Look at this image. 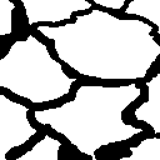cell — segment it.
Here are the masks:
<instances>
[{"label": "cell", "mask_w": 160, "mask_h": 160, "mask_svg": "<svg viewBox=\"0 0 160 160\" xmlns=\"http://www.w3.org/2000/svg\"><path fill=\"white\" fill-rule=\"evenodd\" d=\"M142 94L139 84L121 86L81 85L71 101L58 108L35 110L34 118L64 135L80 152L96 160V150L144 132L122 120L124 110Z\"/></svg>", "instance_id": "1"}, {"label": "cell", "mask_w": 160, "mask_h": 160, "mask_svg": "<svg viewBox=\"0 0 160 160\" xmlns=\"http://www.w3.org/2000/svg\"><path fill=\"white\" fill-rule=\"evenodd\" d=\"M75 80L65 74L48 46L34 35L16 40L0 59V88L35 104L68 95Z\"/></svg>", "instance_id": "2"}, {"label": "cell", "mask_w": 160, "mask_h": 160, "mask_svg": "<svg viewBox=\"0 0 160 160\" xmlns=\"http://www.w3.org/2000/svg\"><path fill=\"white\" fill-rule=\"evenodd\" d=\"M29 25L40 21L59 22L68 20L75 11L89 10L92 4L86 0H20Z\"/></svg>", "instance_id": "3"}, {"label": "cell", "mask_w": 160, "mask_h": 160, "mask_svg": "<svg viewBox=\"0 0 160 160\" xmlns=\"http://www.w3.org/2000/svg\"><path fill=\"white\" fill-rule=\"evenodd\" d=\"M62 142L45 134L31 149L19 155L16 160H58Z\"/></svg>", "instance_id": "4"}, {"label": "cell", "mask_w": 160, "mask_h": 160, "mask_svg": "<svg viewBox=\"0 0 160 160\" xmlns=\"http://www.w3.org/2000/svg\"><path fill=\"white\" fill-rule=\"evenodd\" d=\"M128 15L145 18L158 26L160 35V0H131L124 10Z\"/></svg>", "instance_id": "5"}, {"label": "cell", "mask_w": 160, "mask_h": 160, "mask_svg": "<svg viewBox=\"0 0 160 160\" xmlns=\"http://www.w3.org/2000/svg\"><path fill=\"white\" fill-rule=\"evenodd\" d=\"M129 150L130 155L121 156L120 160H160V138H146Z\"/></svg>", "instance_id": "6"}, {"label": "cell", "mask_w": 160, "mask_h": 160, "mask_svg": "<svg viewBox=\"0 0 160 160\" xmlns=\"http://www.w3.org/2000/svg\"><path fill=\"white\" fill-rule=\"evenodd\" d=\"M16 5L10 0H0V36L12 32V10Z\"/></svg>", "instance_id": "7"}, {"label": "cell", "mask_w": 160, "mask_h": 160, "mask_svg": "<svg viewBox=\"0 0 160 160\" xmlns=\"http://www.w3.org/2000/svg\"><path fill=\"white\" fill-rule=\"evenodd\" d=\"M92 1L102 8L114 9V10H121L126 2V0H92Z\"/></svg>", "instance_id": "8"}]
</instances>
